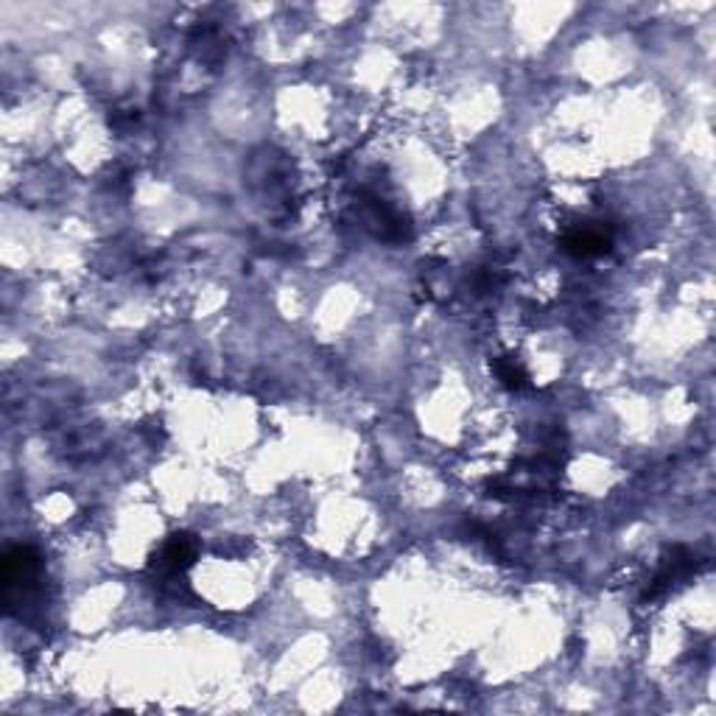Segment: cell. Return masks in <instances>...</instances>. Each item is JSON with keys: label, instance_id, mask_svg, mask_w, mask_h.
Returning a JSON list of instances; mask_svg holds the SVG:
<instances>
[{"label": "cell", "instance_id": "6da1fadb", "mask_svg": "<svg viewBox=\"0 0 716 716\" xmlns=\"http://www.w3.org/2000/svg\"><path fill=\"white\" fill-rule=\"evenodd\" d=\"M566 252L577 255V258H596V255H604L610 249V236L599 227H579V229H571L566 236Z\"/></svg>", "mask_w": 716, "mask_h": 716}, {"label": "cell", "instance_id": "3957f363", "mask_svg": "<svg viewBox=\"0 0 716 716\" xmlns=\"http://www.w3.org/2000/svg\"><path fill=\"white\" fill-rule=\"evenodd\" d=\"M496 375H498V380L504 383V387H509V389H524V387H526V380H529V375L524 372V367L515 364L513 358H504V362H496Z\"/></svg>", "mask_w": 716, "mask_h": 716}, {"label": "cell", "instance_id": "7a4b0ae2", "mask_svg": "<svg viewBox=\"0 0 716 716\" xmlns=\"http://www.w3.org/2000/svg\"><path fill=\"white\" fill-rule=\"evenodd\" d=\"M193 557H196V543L191 541L188 534H176L174 541L166 543L157 566L166 568V571H183V568L191 566Z\"/></svg>", "mask_w": 716, "mask_h": 716}]
</instances>
